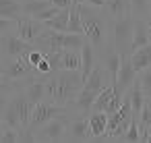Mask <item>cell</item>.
I'll use <instances>...</instances> for the list:
<instances>
[{
  "label": "cell",
  "instance_id": "23",
  "mask_svg": "<svg viewBox=\"0 0 151 143\" xmlns=\"http://www.w3.org/2000/svg\"><path fill=\"white\" fill-rule=\"evenodd\" d=\"M50 4H52L50 0H25V2H23V15L35 17L37 13H42V11L48 9Z\"/></svg>",
  "mask_w": 151,
  "mask_h": 143
},
{
  "label": "cell",
  "instance_id": "18",
  "mask_svg": "<svg viewBox=\"0 0 151 143\" xmlns=\"http://www.w3.org/2000/svg\"><path fill=\"white\" fill-rule=\"evenodd\" d=\"M120 60H122V54H118V52H116L114 48H108V50H106V54H104V66L108 69L112 83H114V81H116V77H118Z\"/></svg>",
  "mask_w": 151,
  "mask_h": 143
},
{
  "label": "cell",
  "instance_id": "2",
  "mask_svg": "<svg viewBox=\"0 0 151 143\" xmlns=\"http://www.w3.org/2000/svg\"><path fill=\"white\" fill-rule=\"evenodd\" d=\"M81 87H83V77L79 71L60 69L46 75V98L58 106L68 108L77 98V93L81 91Z\"/></svg>",
  "mask_w": 151,
  "mask_h": 143
},
{
  "label": "cell",
  "instance_id": "33",
  "mask_svg": "<svg viewBox=\"0 0 151 143\" xmlns=\"http://www.w3.org/2000/svg\"><path fill=\"white\" fill-rule=\"evenodd\" d=\"M87 4H91V6H97V9H104V2L106 0H85Z\"/></svg>",
  "mask_w": 151,
  "mask_h": 143
},
{
  "label": "cell",
  "instance_id": "41",
  "mask_svg": "<svg viewBox=\"0 0 151 143\" xmlns=\"http://www.w3.org/2000/svg\"><path fill=\"white\" fill-rule=\"evenodd\" d=\"M0 64H2V58H0Z\"/></svg>",
  "mask_w": 151,
  "mask_h": 143
},
{
  "label": "cell",
  "instance_id": "35",
  "mask_svg": "<svg viewBox=\"0 0 151 143\" xmlns=\"http://www.w3.org/2000/svg\"><path fill=\"white\" fill-rule=\"evenodd\" d=\"M147 133H149V143H151V124L147 126Z\"/></svg>",
  "mask_w": 151,
  "mask_h": 143
},
{
  "label": "cell",
  "instance_id": "19",
  "mask_svg": "<svg viewBox=\"0 0 151 143\" xmlns=\"http://www.w3.org/2000/svg\"><path fill=\"white\" fill-rule=\"evenodd\" d=\"M68 15H70V6L68 9H60L52 19L44 21V25L54 29V31H68Z\"/></svg>",
  "mask_w": 151,
  "mask_h": 143
},
{
  "label": "cell",
  "instance_id": "15",
  "mask_svg": "<svg viewBox=\"0 0 151 143\" xmlns=\"http://www.w3.org/2000/svg\"><path fill=\"white\" fill-rule=\"evenodd\" d=\"M104 13L116 21V19H122L124 15L130 13V6H128V0H106L104 2Z\"/></svg>",
  "mask_w": 151,
  "mask_h": 143
},
{
  "label": "cell",
  "instance_id": "42",
  "mask_svg": "<svg viewBox=\"0 0 151 143\" xmlns=\"http://www.w3.org/2000/svg\"><path fill=\"white\" fill-rule=\"evenodd\" d=\"M23 2H25V0H23Z\"/></svg>",
  "mask_w": 151,
  "mask_h": 143
},
{
  "label": "cell",
  "instance_id": "21",
  "mask_svg": "<svg viewBox=\"0 0 151 143\" xmlns=\"http://www.w3.org/2000/svg\"><path fill=\"white\" fill-rule=\"evenodd\" d=\"M62 69L81 71V50H62Z\"/></svg>",
  "mask_w": 151,
  "mask_h": 143
},
{
  "label": "cell",
  "instance_id": "22",
  "mask_svg": "<svg viewBox=\"0 0 151 143\" xmlns=\"http://www.w3.org/2000/svg\"><path fill=\"white\" fill-rule=\"evenodd\" d=\"M112 95H114V87H112V83H110V85H106V87H104V89L97 93V98H95V102H93L91 110L106 112V110H108V106H110V100H112Z\"/></svg>",
  "mask_w": 151,
  "mask_h": 143
},
{
  "label": "cell",
  "instance_id": "40",
  "mask_svg": "<svg viewBox=\"0 0 151 143\" xmlns=\"http://www.w3.org/2000/svg\"><path fill=\"white\" fill-rule=\"evenodd\" d=\"M0 40H2V31H0Z\"/></svg>",
  "mask_w": 151,
  "mask_h": 143
},
{
  "label": "cell",
  "instance_id": "17",
  "mask_svg": "<svg viewBox=\"0 0 151 143\" xmlns=\"http://www.w3.org/2000/svg\"><path fill=\"white\" fill-rule=\"evenodd\" d=\"M93 66H95V50H93V46L89 42H85L83 48H81V71H79L83 81L87 79V75L91 73Z\"/></svg>",
  "mask_w": 151,
  "mask_h": 143
},
{
  "label": "cell",
  "instance_id": "29",
  "mask_svg": "<svg viewBox=\"0 0 151 143\" xmlns=\"http://www.w3.org/2000/svg\"><path fill=\"white\" fill-rule=\"evenodd\" d=\"M15 25H17V21H13V19H4V17H0V31H11V29H15Z\"/></svg>",
  "mask_w": 151,
  "mask_h": 143
},
{
  "label": "cell",
  "instance_id": "10",
  "mask_svg": "<svg viewBox=\"0 0 151 143\" xmlns=\"http://www.w3.org/2000/svg\"><path fill=\"white\" fill-rule=\"evenodd\" d=\"M62 141H81V143H89V141H91L89 118H85V114L73 118V120L68 122V129H66Z\"/></svg>",
  "mask_w": 151,
  "mask_h": 143
},
{
  "label": "cell",
  "instance_id": "39",
  "mask_svg": "<svg viewBox=\"0 0 151 143\" xmlns=\"http://www.w3.org/2000/svg\"><path fill=\"white\" fill-rule=\"evenodd\" d=\"M2 126H4V122H2V118H0V129H2Z\"/></svg>",
  "mask_w": 151,
  "mask_h": 143
},
{
  "label": "cell",
  "instance_id": "7",
  "mask_svg": "<svg viewBox=\"0 0 151 143\" xmlns=\"http://www.w3.org/2000/svg\"><path fill=\"white\" fill-rule=\"evenodd\" d=\"M137 77H139V73L132 69V64H130V60H128V54H122L120 69H118V77H116V81L112 83L114 93L122 98V95L128 91V87H130V85L137 81Z\"/></svg>",
  "mask_w": 151,
  "mask_h": 143
},
{
  "label": "cell",
  "instance_id": "30",
  "mask_svg": "<svg viewBox=\"0 0 151 143\" xmlns=\"http://www.w3.org/2000/svg\"><path fill=\"white\" fill-rule=\"evenodd\" d=\"M35 71L37 73H42V75H46V73H52V69H50V62L46 60V56L37 62V66H35Z\"/></svg>",
  "mask_w": 151,
  "mask_h": 143
},
{
  "label": "cell",
  "instance_id": "26",
  "mask_svg": "<svg viewBox=\"0 0 151 143\" xmlns=\"http://www.w3.org/2000/svg\"><path fill=\"white\" fill-rule=\"evenodd\" d=\"M139 83H141V89H143V93L147 95V93H151V66H147V69H143L141 73H139Z\"/></svg>",
  "mask_w": 151,
  "mask_h": 143
},
{
  "label": "cell",
  "instance_id": "9",
  "mask_svg": "<svg viewBox=\"0 0 151 143\" xmlns=\"http://www.w3.org/2000/svg\"><path fill=\"white\" fill-rule=\"evenodd\" d=\"M44 21H40V19H35V17H29V15H23L19 21H17V25H15V33L21 38V40H25L27 44H33L37 38H40V33L44 31Z\"/></svg>",
  "mask_w": 151,
  "mask_h": 143
},
{
  "label": "cell",
  "instance_id": "24",
  "mask_svg": "<svg viewBox=\"0 0 151 143\" xmlns=\"http://www.w3.org/2000/svg\"><path fill=\"white\" fill-rule=\"evenodd\" d=\"M68 31L70 33H83L81 17H79V4H70V15H68Z\"/></svg>",
  "mask_w": 151,
  "mask_h": 143
},
{
  "label": "cell",
  "instance_id": "34",
  "mask_svg": "<svg viewBox=\"0 0 151 143\" xmlns=\"http://www.w3.org/2000/svg\"><path fill=\"white\" fill-rule=\"evenodd\" d=\"M147 29H149V44H151V15L147 17Z\"/></svg>",
  "mask_w": 151,
  "mask_h": 143
},
{
  "label": "cell",
  "instance_id": "20",
  "mask_svg": "<svg viewBox=\"0 0 151 143\" xmlns=\"http://www.w3.org/2000/svg\"><path fill=\"white\" fill-rule=\"evenodd\" d=\"M128 6L134 19H147L151 15V0H128Z\"/></svg>",
  "mask_w": 151,
  "mask_h": 143
},
{
  "label": "cell",
  "instance_id": "14",
  "mask_svg": "<svg viewBox=\"0 0 151 143\" xmlns=\"http://www.w3.org/2000/svg\"><path fill=\"white\" fill-rule=\"evenodd\" d=\"M149 44V29H147V19H134L132 25V42H130V52Z\"/></svg>",
  "mask_w": 151,
  "mask_h": 143
},
{
  "label": "cell",
  "instance_id": "4",
  "mask_svg": "<svg viewBox=\"0 0 151 143\" xmlns=\"http://www.w3.org/2000/svg\"><path fill=\"white\" fill-rule=\"evenodd\" d=\"M132 25L134 17L128 13L122 19L112 21V48L118 54H130V42H132Z\"/></svg>",
  "mask_w": 151,
  "mask_h": 143
},
{
  "label": "cell",
  "instance_id": "31",
  "mask_svg": "<svg viewBox=\"0 0 151 143\" xmlns=\"http://www.w3.org/2000/svg\"><path fill=\"white\" fill-rule=\"evenodd\" d=\"M50 2H52L54 6H58V9H68V6L73 4V0H50Z\"/></svg>",
  "mask_w": 151,
  "mask_h": 143
},
{
  "label": "cell",
  "instance_id": "36",
  "mask_svg": "<svg viewBox=\"0 0 151 143\" xmlns=\"http://www.w3.org/2000/svg\"><path fill=\"white\" fill-rule=\"evenodd\" d=\"M0 79H4V73H2V64H0Z\"/></svg>",
  "mask_w": 151,
  "mask_h": 143
},
{
  "label": "cell",
  "instance_id": "3",
  "mask_svg": "<svg viewBox=\"0 0 151 143\" xmlns=\"http://www.w3.org/2000/svg\"><path fill=\"white\" fill-rule=\"evenodd\" d=\"M87 38L83 33H70V31H54L50 27H44L40 38L33 42L35 48L42 52H54V50H81Z\"/></svg>",
  "mask_w": 151,
  "mask_h": 143
},
{
  "label": "cell",
  "instance_id": "5",
  "mask_svg": "<svg viewBox=\"0 0 151 143\" xmlns=\"http://www.w3.org/2000/svg\"><path fill=\"white\" fill-rule=\"evenodd\" d=\"M68 112V108H64V106H58V104H54V102H46V100H42V102H37V104H33V110H31V116H29V124H27V129L31 131V133H35L42 124H46L48 120H52L54 116H60V114H66Z\"/></svg>",
  "mask_w": 151,
  "mask_h": 143
},
{
  "label": "cell",
  "instance_id": "6",
  "mask_svg": "<svg viewBox=\"0 0 151 143\" xmlns=\"http://www.w3.org/2000/svg\"><path fill=\"white\" fill-rule=\"evenodd\" d=\"M33 48H35L33 44H27L15 33V29H11V31H4L2 40H0V58H2V62L11 58H19V56H25Z\"/></svg>",
  "mask_w": 151,
  "mask_h": 143
},
{
  "label": "cell",
  "instance_id": "27",
  "mask_svg": "<svg viewBox=\"0 0 151 143\" xmlns=\"http://www.w3.org/2000/svg\"><path fill=\"white\" fill-rule=\"evenodd\" d=\"M58 11H60L58 6H54V4H50L48 9H44L42 13H37V15H35V19H40V21H48V19H52V17H54V15H56Z\"/></svg>",
  "mask_w": 151,
  "mask_h": 143
},
{
  "label": "cell",
  "instance_id": "16",
  "mask_svg": "<svg viewBox=\"0 0 151 143\" xmlns=\"http://www.w3.org/2000/svg\"><path fill=\"white\" fill-rule=\"evenodd\" d=\"M0 17L19 21L23 17V0H0Z\"/></svg>",
  "mask_w": 151,
  "mask_h": 143
},
{
  "label": "cell",
  "instance_id": "37",
  "mask_svg": "<svg viewBox=\"0 0 151 143\" xmlns=\"http://www.w3.org/2000/svg\"><path fill=\"white\" fill-rule=\"evenodd\" d=\"M73 2H75V4H83V2H85V0H73Z\"/></svg>",
  "mask_w": 151,
  "mask_h": 143
},
{
  "label": "cell",
  "instance_id": "1",
  "mask_svg": "<svg viewBox=\"0 0 151 143\" xmlns=\"http://www.w3.org/2000/svg\"><path fill=\"white\" fill-rule=\"evenodd\" d=\"M104 9L91 6L87 2L79 4V17L83 25V33L95 52H106L112 48V19L101 13Z\"/></svg>",
  "mask_w": 151,
  "mask_h": 143
},
{
  "label": "cell",
  "instance_id": "38",
  "mask_svg": "<svg viewBox=\"0 0 151 143\" xmlns=\"http://www.w3.org/2000/svg\"><path fill=\"white\" fill-rule=\"evenodd\" d=\"M145 98H147V102H149V104H151V93H147V95H145Z\"/></svg>",
  "mask_w": 151,
  "mask_h": 143
},
{
  "label": "cell",
  "instance_id": "28",
  "mask_svg": "<svg viewBox=\"0 0 151 143\" xmlns=\"http://www.w3.org/2000/svg\"><path fill=\"white\" fill-rule=\"evenodd\" d=\"M25 56H27V60H29V64H31V66H37V62H40V60L44 58V52H42V50H35V48H33V50H29V52H27Z\"/></svg>",
  "mask_w": 151,
  "mask_h": 143
},
{
  "label": "cell",
  "instance_id": "8",
  "mask_svg": "<svg viewBox=\"0 0 151 143\" xmlns=\"http://www.w3.org/2000/svg\"><path fill=\"white\" fill-rule=\"evenodd\" d=\"M64 133H66V120L60 114V116H54L52 120H48L46 124H42L33 135H35V141L50 143V141H62Z\"/></svg>",
  "mask_w": 151,
  "mask_h": 143
},
{
  "label": "cell",
  "instance_id": "13",
  "mask_svg": "<svg viewBox=\"0 0 151 143\" xmlns=\"http://www.w3.org/2000/svg\"><path fill=\"white\" fill-rule=\"evenodd\" d=\"M128 60H130V64H132V69L137 73H141L147 66H151V44H145V46L132 50L128 54Z\"/></svg>",
  "mask_w": 151,
  "mask_h": 143
},
{
  "label": "cell",
  "instance_id": "11",
  "mask_svg": "<svg viewBox=\"0 0 151 143\" xmlns=\"http://www.w3.org/2000/svg\"><path fill=\"white\" fill-rule=\"evenodd\" d=\"M110 83H112V79H110L108 69H106L104 64H95V66L91 69V73L87 75V79L83 81V87L89 89V91L99 93V91H101L106 85H110Z\"/></svg>",
  "mask_w": 151,
  "mask_h": 143
},
{
  "label": "cell",
  "instance_id": "12",
  "mask_svg": "<svg viewBox=\"0 0 151 143\" xmlns=\"http://www.w3.org/2000/svg\"><path fill=\"white\" fill-rule=\"evenodd\" d=\"M87 118H89V131H91V141H95V143L108 141V137H106V126H108V114H106V112H97V110H91Z\"/></svg>",
  "mask_w": 151,
  "mask_h": 143
},
{
  "label": "cell",
  "instance_id": "25",
  "mask_svg": "<svg viewBox=\"0 0 151 143\" xmlns=\"http://www.w3.org/2000/svg\"><path fill=\"white\" fill-rule=\"evenodd\" d=\"M122 141H126V143H137L139 141V124H137V118L130 120L126 133L122 135Z\"/></svg>",
  "mask_w": 151,
  "mask_h": 143
},
{
  "label": "cell",
  "instance_id": "32",
  "mask_svg": "<svg viewBox=\"0 0 151 143\" xmlns=\"http://www.w3.org/2000/svg\"><path fill=\"white\" fill-rule=\"evenodd\" d=\"M9 98H11V95H6V93H0V116H2L4 108H6V104H9Z\"/></svg>",
  "mask_w": 151,
  "mask_h": 143
}]
</instances>
